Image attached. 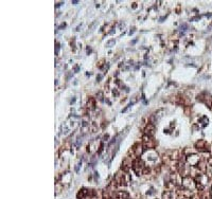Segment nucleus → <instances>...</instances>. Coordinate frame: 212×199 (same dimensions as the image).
<instances>
[{"label":"nucleus","mask_w":212,"mask_h":199,"mask_svg":"<svg viewBox=\"0 0 212 199\" xmlns=\"http://www.w3.org/2000/svg\"><path fill=\"white\" fill-rule=\"evenodd\" d=\"M155 131H156V127H155V124L149 123L146 125V127L144 128V135L149 136V137H153L155 135Z\"/></svg>","instance_id":"9"},{"label":"nucleus","mask_w":212,"mask_h":199,"mask_svg":"<svg viewBox=\"0 0 212 199\" xmlns=\"http://www.w3.org/2000/svg\"><path fill=\"white\" fill-rule=\"evenodd\" d=\"M133 170L135 172L136 175H142L145 173V164H144V162L142 161L140 158H137L135 161H134L133 163Z\"/></svg>","instance_id":"1"},{"label":"nucleus","mask_w":212,"mask_h":199,"mask_svg":"<svg viewBox=\"0 0 212 199\" xmlns=\"http://www.w3.org/2000/svg\"><path fill=\"white\" fill-rule=\"evenodd\" d=\"M208 164L212 167V156H211V157H209V158H208Z\"/></svg>","instance_id":"20"},{"label":"nucleus","mask_w":212,"mask_h":199,"mask_svg":"<svg viewBox=\"0 0 212 199\" xmlns=\"http://www.w3.org/2000/svg\"><path fill=\"white\" fill-rule=\"evenodd\" d=\"M115 199H128V193L125 191H118L115 193Z\"/></svg>","instance_id":"12"},{"label":"nucleus","mask_w":212,"mask_h":199,"mask_svg":"<svg viewBox=\"0 0 212 199\" xmlns=\"http://www.w3.org/2000/svg\"><path fill=\"white\" fill-rule=\"evenodd\" d=\"M198 100H200V102L205 103L207 105V107H209L212 110V97L210 94L207 93V92H203V93H200L198 95Z\"/></svg>","instance_id":"4"},{"label":"nucleus","mask_w":212,"mask_h":199,"mask_svg":"<svg viewBox=\"0 0 212 199\" xmlns=\"http://www.w3.org/2000/svg\"><path fill=\"white\" fill-rule=\"evenodd\" d=\"M97 97H99L98 99H99L100 101H103V93H102V92H99V93L97 94Z\"/></svg>","instance_id":"18"},{"label":"nucleus","mask_w":212,"mask_h":199,"mask_svg":"<svg viewBox=\"0 0 212 199\" xmlns=\"http://www.w3.org/2000/svg\"><path fill=\"white\" fill-rule=\"evenodd\" d=\"M62 4H63V2H59V3H58V4H56V7H61V6H62Z\"/></svg>","instance_id":"25"},{"label":"nucleus","mask_w":212,"mask_h":199,"mask_svg":"<svg viewBox=\"0 0 212 199\" xmlns=\"http://www.w3.org/2000/svg\"><path fill=\"white\" fill-rule=\"evenodd\" d=\"M133 163H134V162L131 161V159L130 158V157H126V158L123 160L122 166H121V169H122L124 172L127 173L128 170H130L131 167H133Z\"/></svg>","instance_id":"8"},{"label":"nucleus","mask_w":212,"mask_h":199,"mask_svg":"<svg viewBox=\"0 0 212 199\" xmlns=\"http://www.w3.org/2000/svg\"><path fill=\"white\" fill-rule=\"evenodd\" d=\"M182 185L185 190L192 191L196 188V181H195V179H193V178L191 177V176H186V177L182 178Z\"/></svg>","instance_id":"3"},{"label":"nucleus","mask_w":212,"mask_h":199,"mask_svg":"<svg viewBox=\"0 0 212 199\" xmlns=\"http://www.w3.org/2000/svg\"><path fill=\"white\" fill-rule=\"evenodd\" d=\"M195 148L197 149L198 152H210V146H209V144L207 143V141H205V140H200L196 142Z\"/></svg>","instance_id":"5"},{"label":"nucleus","mask_w":212,"mask_h":199,"mask_svg":"<svg viewBox=\"0 0 212 199\" xmlns=\"http://www.w3.org/2000/svg\"><path fill=\"white\" fill-rule=\"evenodd\" d=\"M115 181L118 183L119 185H128L131 182V176L127 174V173H117L115 177Z\"/></svg>","instance_id":"2"},{"label":"nucleus","mask_w":212,"mask_h":199,"mask_svg":"<svg viewBox=\"0 0 212 199\" xmlns=\"http://www.w3.org/2000/svg\"><path fill=\"white\" fill-rule=\"evenodd\" d=\"M103 199H112V198H109V197H105V196H104V198H103Z\"/></svg>","instance_id":"28"},{"label":"nucleus","mask_w":212,"mask_h":199,"mask_svg":"<svg viewBox=\"0 0 212 199\" xmlns=\"http://www.w3.org/2000/svg\"><path fill=\"white\" fill-rule=\"evenodd\" d=\"M131 106H133V103H131V104H128L127 106H126V107H125V108H124V109L122 110V112H126V110H127V109H128V108H130V107H131Z\"/></svg>","instance_id":"17"},{"label":"nucleus","mask_w":212,"mask_h":199,"mask_svg":"<svg viewBox=\"0 0 212 199\" xmlns=\"http://www.w3.org/2000/svg\"><path fill=\"white\" fill-rule=\"evenodd\" d=\"M113 95H115V97H118V95H119V91H118L117 89H113Z\"/></svg>","instance_id":"19"},{"label":"nucleus","mask_w":212,"mask_h":199,"mask_svg":"<svg viewBox=\"0 0 212 199\" xmlns=\"http://www.w3.org/2000/svg\"><path fill=\"white\" fill-rule=\"evenodd\" d=\"M87 108H88L89 110L95 109V100L92 97H90L88 99V102H87Z\"/></svg>","instance_id":"13"},{"label":"nucleus","mask_w":212,"mask_h":199,"mask_svg":"<svg viewBox=\"0 0 212 199\" xmlns=\"http://www.w3.org/2000/svg\"><path fill=\"white\" fill-rule=\"evenodd\" d=\"M172 196H173L172 191L167 190L165 192H164V194H162V199H172Z\"/></svg>","instance_id":"15"},{"label":"nucleus","mask_w":212,"mask_h":199,"mask_svg":"<svg viewBox=\"0 0 212 199\" xmlns=\"http://www.w3.org/2000/svg\"><path fill=\"white\" fill-rule=\"evenodd\" d=\"M77 2H79V1H76V0H74V1H72V3H73V4H76Z\"/></svg>","instance_id":"26"},{"label":"nucleus","mask_w":212,"mask_h":199,"mask_svg":"<svg viewBox=\"0 0 212 199\" xmlns=\"http://www.w3.org/2000/svg\"><path fill=\"white\" fill-rule=\"evenodd\" d=\"M102 79V75H98V76H97V81H98V82H100V79Z\"/></svg>","instance_id":"22"},{"label":"nucleus","mask_w":212,"mask_h":199,"mask_svg":"<svg viewBox=\"0 0 212 199\" xmlns=\"http://www.w3.org/2000/svg\"><path fill=\"white\" fill-rule=\"evenodd\" d=\"M142 140H143V146L144 148H153L155 146V142L153 141V139H152V137H149V136H143V138H142Z\"/></svg>","instance_id":"7"},{"label":"nucleus","mask_w":212,"mask_h":199,"mask_svg":"<svg viewBox=\"0 0 212 199\" xmlns=\"http://www.w3.org/2000/svg\"><path fill=\"white\" fill-rule=\"evenodd\" d=\"M74 71H76V72L79 71V66H76V68H74Z\"/></svg>","instance_id":"24"},{"label":"nucleus","mask_w":212,"mask_h":199,"mask_svg":"<svg viewBox=\"0 0 212 199\" xmlns=\"http://www.w3.org/2000/svg\"><path fill=\"white\" fill-rule=\"evenodd\" d=\"M144 149H145V148H144L143 144L138 143V144H136V145L134 146L133 152H134V154H135V156H137V157H140L141 155L143 154Z\"/></svg>","instance_id":"11"},{"label":"nucleus","mask_w":212,"mask_h":199,"mask_svg":"<svg viewBox=\"0 0 212 199\" xmlns=\"http://www.w3.org/2000/svg\"><path fill=\"white\" fill-rule=\"evenodd\" d=\"M116 43V40L115 39H110V40H108L107 43H106V47H112V46H113Z\"/></svg>","instance_id":"16"},{"label":"nucleus","mask_w":212,"mask_h":199,"mask_svg":"<svg viewBox=\"0 0 212 199\" xmlns=\"http://www.w3.org/2000/svg\"><path fill=\"white\" fill-rule=\"evenodd\" d=\"M90 52H91V49L88 47V48H87V54H89Z\"/></svg>","instance_id":"23"},{"label":"nucleus","mask_w":212,"mask_h":199,"mask_svg":"<svg viewBox=\"0 0 212 199\" xmlns=\"http://www.w3.org/2000/svg\"><path fill=\"white\" fill-rule=\"evenodd\" d=\"M198 123L200 124L201 127H206V126L208 125V123H209V120H208V118L204 115V117H201L200 119V122H198Z\"/></svg>","instance_id":"14"},{"label":"nucleus","mask_w":212,"mask_h":199,"mask_svg":"<svg viewBox=\"0 0 212 199\" xmlns=\"http://www.w3.org/2000/svg\"><path fill=\"white\" fill-rule=\"evenodd\" d=\"M187 162L191 166H196L200 164V156L196 154H191L187 156Z\"/></svg>","instance_id":"6"},{"label":"nucleus","mask_w":212,"mask_h":199,"mask_svg":"<svg viewBox=\"0 0 212 199\" xmlns=\"http://www.w3.org/2000/svg\"><path fill=\"white\" fill-rule=\"evenodd\" d=\"M101 145V143L98 140H94L91 141L88 144V147H87V152H99L98 151V147Z\"/></svg>","instance_id":"10"},{"label":"nucleus","mask_w":212,"mask_h":199,"mask_svg":"<svg viewBox=\"0 0 212 199\" xmlns=\"http://www.w3.org/2000/svg\"><path fill=\"white\" fill-rule=\"evenodd\" d=\"M58 51H59V43H56V49H55V54H58Z\"/></svg>","instance_id":"21"},{"label":"nucleus","mask_w":212,"mask_h":199,"mask_svg":"<svg viewBox=\"0 0 212 199\" xmlns=\"http://www.w3.org/2000/svg\"><path fill=\"white\" fill-rule=\"evenodd\" d=\"M211 196H212V188H211Z\"/></svg>","instance_id":"29"},{"label":"nucleus","mask_w":212,"mask_h":199,"mask_svg":"<svg viewBox=\"0 0 212 199\" xmlns=\"http://www.w3.org/2000/svg\"><path fill=\"white\" fill-rule=\"evenodd\" d=\"M134 4V6H133V7H134V9H136V7H137V6H136V3H133Z\"/></svg>","instance_id":"27"}]
</instances>
